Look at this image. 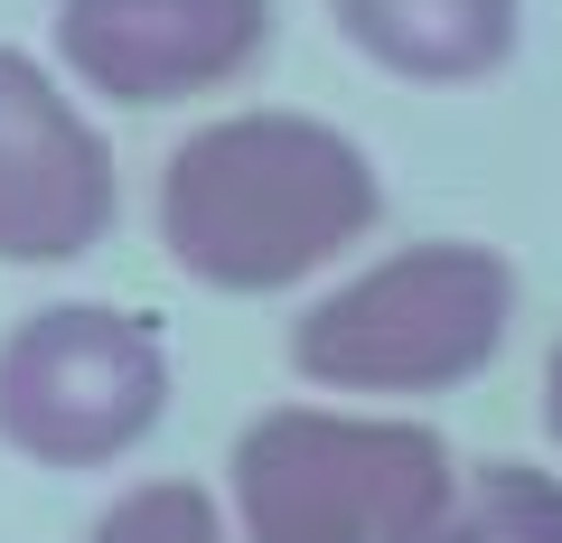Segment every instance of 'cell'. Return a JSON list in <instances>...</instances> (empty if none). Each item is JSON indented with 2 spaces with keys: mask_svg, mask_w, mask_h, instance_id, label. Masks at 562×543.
Listing matches in <instances>:
<instances>
[{
  "mask_svg": "<svg viewBox=\"0 0 562 543\" xmlns=\"http://www.w3.org/2000/svg\"><path fill=\"white\" fill-rule=\"evenodd\" d=\"M57 47L113 103H179L272 47V0H66Z\"/></svg>",
  "mask_w": 562,
  "mask_h": 543,
  "instance_id": "obj_5",
  "label": "cell"
},
{
  "mask_svg": "<svg viewBox=\"0 0 562 543\" xmlns=\"http://www.w3.org/2000/svg\"><path fill=\"white\" fill-rule=\"evenodd\" d=\"M441 543H562V487L543 478V468H479V478L460 487V506H450Z\"/></svg>",
  "mask_w": 562,
  "mask_h": 543,
  "instance_id": "obj_8",
  "label": "cell"
},
{
  "mask_svg": "<svg viewBox=\"0 0 562 543\" xmlns=\"http://www.w3.org/2000/svg\"><path fill=\"white\" fill-rule=\"evenodd\" d=\"M113 225V160L85 113L0 47V262H66Z\"/></svg>",
  "mask_w": 562,
  "mask_h": 543,
  "instance_id": "obj_6",
  "label": "cell"
},
{
  "mask_svg": "<svg viewBox=\"0 0 562 543\" xmlns=\"http://www.w3.org/2000/svg\"><path fill=\"white\" fill-rule=\"evenodd\" d=\"M506 309H516V282L497 253L413 244L375 262L366 282L328 291L291 328V357L310 384H338V394H431V384L479 375L506 347Z\"/></svg>",
  "mask_w": 562,
  "mask_h": 543,
  "instance_id": "obj_3",
  "label": "cell"
},
{
  "mask_svg": "<svg viewBox=\"0 0 562 543\" xmlns=\"http://www.w3.org/2000/svg\"><path fill=\"white\" fill-rule=\"evenodd\" d=\"M375 66L422 84H469L516 47V0H328Z\"/></svg>",
  "mask_w": 562,
  "mask_h": 543,
  "instance_id": "obj_7",
  "label": "cell"
},
{
  "mask_svg": "<svg viewBox=\"0 0 562 543\" xmlns=\"http://www.w3.org/2000/svg\"><path fill=\"white\" fill-rule=\"evenodd\" d=\"M235 506L254 543H441L460 468L422 422L272 412L235 441Z\"/></svg>",
  "mask_w": 562,
  "mask_h": 543,
  "instance_id": "obj_2",
  "label": "cell"
},
{
  "mask_svg": "<svg viewBox=\"0 0 562 543\" xmlns=\"http://www.w3.org/2000/svg\"><path fill=\"white\" fill-rule=\"evenodd\" d=\"M375 225V169L301 113H244L169 150L160 244L216 291H281Z\"/></svg>",
  "mask_w": 562,
  "mask_h": 543,
  "instance_id": "obj_1",
  "label": "cell"
},
{
  "mask_svg": "<svg viewBox=\"0 0 562 543\" xmlns=\"http://www.w3.org/2000/svg\"><path fill=\"white\" fill-rule=\"evenodd\" d=\"M169 357L160 328L103 301L38 309L0 338V441L38 468H103L160 422Z\"/></svg>",
  "mask_w": 562,
  "mask_h": 543,
  "instance_id": "obj_4",
  "label": "cell"
},
{
  "mask_svg": "<svg viewBox=\"0 0 562 543\" xmlns=\"http://www.w3.org/2000/svg\"><path fill=\"white\" fill-rule=\"evenodd\" d=\"M543 422H553V441H562V347H553V365H543Z\"/></svg>",
  "mask_w": 562,
  "mask_h": 543,
  "instance_id": "obj_10",
  "label": "cell"
},
{
  "mask_svg": "<svg viewBox=\"0 0 562 543\" xmlns=\"http://www.w3.org/2000/svg\"><path fill=\"white\" fill-rule=\"evenodd\" d=\"M94 543H225V524L198 487H140L94 524Z\"/></svg>",
  "mask_w": 562,
  "mask_h": 543,
  "instance_id": "obj_9",
  "label": "cell"
}]
</instances>
